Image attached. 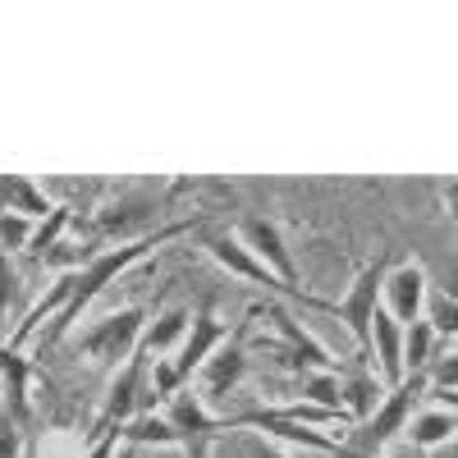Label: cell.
<instances>
[{
  "label": "cell",
  "mask_w": 458,
  "mask_h": 458,
  "mask_svg": "<svg viewBox=\"0 0 458 458\" xmlns=\"http://www.w3.org/2000/svg\"><path fill=\"white\" fill-rule=\"evenodd\" d=\"M69 220H73V207H55V211H51L42 225L32 229V243H28V252H32V257H42L47 248H55V243H60V234L69 229Z\"/></svg>",
  "instance_id": "cell-22"
},
{
  "label": "cell",
  "mask_w": 458,
  "mask_h": 458,
  "mask_svg": "<svg viewBox=\"0 0 458 458\" xmlns=\"http://www.w3.org/2000/svg\"><path fill=\"white\" fill-rule=\"evenodd\" d=\"M248 321H252V312L229 330V339L220 344V349L207 358V367L198 371L202 376V394L207 399H220V394H234V386L248 376V349H243V335H248Z\"/></svg>",
  "instance_id": "cell-10"
},
{
  "label": "cell",
  "mask_w": 458,
  "mask_h": 458,
  "mask_svg": "<svg viewBox=\"0 0 458 458\" xmlns=\"http://www.w3.org/2000/svg\"><path fill=\"white\" fill-rule=\"evenodd\" d=\"M188 326H193V312H188V308L161 312L157 321H147V330H142V353H147L151 362H157V358H170L179 344H183Z\"/></svg>",
  "instance_id": "cell-15"
},
{
  "label": "cell",
  "mask_w": 458,
  "mask_h": 458,
  "mask_svg": "<svg viewBox=\"0 0 458 458\" xmlns=\"http://www.w3.org/2000/svg\"><path fill=\"white\" fill-rule=\"evenodd\" d=\"M431 376V390H458V353H445L427 367Z\"/></svg>",
  "instance_id": "cell-26"
},
{
  "label": "cell",
  "mask_w": 458,
  "mask_h": 458,
  "mask_svg": "<svg viewBox=\"0 0 458 458\" xmlns=\"http://www.w3.org/2000/svg\"><path fill=\"white\" fill-rule=\"evenodd\" d=\"M142 330H147V308H120L79 335V353H88L92 367L120 371L142 349Z\"/></svg>",
  "instance_id": "cell-3"
},
{
  "label": "cell",
  "mask_w": 458,
  "mask_h": 458,
  "mask_svg": "<svg viewBox=\"0 0 458 458\" xmlns=\"http://www.w3.org/2000/svg\"><path fill=\"white\" fill-rule=\"evenodd\" d=\"M198 220H170V225H161V229H147V234H138V239H120L114 248H97L79 271H69V276H60L42 298L32 302V312H28V321L19 326V335L10 339V344H19V339H28L37 326H42L47 317H51V335H47V344H55V339H64L73 326H79V317L92 308V302L101 298V289L110 284V280H120L129 266H138L151 248H161V243H170V239H179V234H188Z\"/></svg>",
  "instance_id": "cell-1"
},
{
  "label": "cell",
  "mask_w": 458,
  "mask_h": 458,
  "mask_svg": "<svg viewBox=\"0 0 458 458\" xmlns=\"http://www.w3.org/2000/svg\"><path fill=\"white\" fill-rule=\"evenodd\" d=\"M124 445H157V449H170V445H179V436H174V427L165 422V412H142V417H133V422L124 427Z\"/></svg>",
  "instance_id": "cell-20"
},
{
  "label": "cell",
  "mask_w": 458,
  "mask_h": 458,
  "mask_svg": "<svg viewBox=\"0 0 458 458\" xmlns=\"http://www.w3.org/2000/svg\"><path fill=\"white\" fill-rule=\"evenodd\" d=\"M440 293H449V298H458V266H454V271H449V284H445Z\"/></svg>",
  "instance_id": "cell-30"
},
{
  "label": "cell",
  "mask_w": 458,
  "mask_h": 458,
  "mask_svg": "<svg viewBox=\"0 0 458 458\" xmlns=\"http://www.w3.org/2000/svg\"><path fill=\"white\" fill-rule=\"evenodd\" d=\"M386 276H390V257L380 252V257H371L362 271L353 276L349 293H344L339 302H326V308H321V312H330V317H339L344 326H349V335L358 339V358H367L371 317H376V308H380V289H386Z\"/></svg>",
  "instance_id": "cell-4"
},
{
  "label": "cell",
  "mask_w": 458,
  "mask_h": 458,
  "mask_svg": "<svg viewBox=\"0 0 458 458\" xmlns=\"http://www.w3.org/2000/svg\"><path fill=\"white\" fill-rule=\"evenodd\" d=\"M390 458H399V454H390Z\"/></svg>",
  "instance_id": "cell-32"
},
{
  "label": "cell",
  "mask_w": 458,
  "mask_h": 458,
  "mask_svg": "<svg viewBox=\"0 0 458 458\" xmlns=\"http://www.w3.org/2000/svg\"><path fill=\"white\" fill-rule=\"evenodd\" d=\"M120 440H124V427H110V431H101V436H97V440L83 449V458H114Z\"/></svg>",
  "instance_id": "cell-27"
},
{
  "label": "cell",
  "mask_w": 458,
  "mask_h": 458,
  "mask_svg": "<svg viewBox=\"0 0 458 458\" xmlns=\"http://www.w3.org/2000/svg\"><path fill=\"white\" fill-rule=\"evenodd\" d=\"M436 330H431V321H412L408 330H403V371H427L431 362H436Z\"/></svg>",
  "instance_id": "cell-19"
},
{
  "label": "cell",
  "mask_w": 458,
  "mask_h": 458,
  "mask_svg": "<svg viewBox=\"0 0 458 458\" xmlns=\"http://www.w3.org/2000/svg\"><path fill=\"white\" fill-rule=\"evenodd\" d=\"M0 211H14V216H28V220L42 225L55 211V202L23 174H0Z\"/></svg>",
  "instance_id": "cell-14"
},
{
  "label": "cell",
  "mask_w": 458,
  "mask_h": 458,
  "mask_svg": "<svg viewBox=\"0 0 458 458\" xmlns=\"http://www.w3.org/2000/svg\"><path fill=\"white\" fill-rule=\"evenodd\" d=\"M454 431H458V412L431 408V412H412V422H408L403 436H408L417 449H440V445L454 440Z\"/></svg>",
  "instance_id": "cell-17"
},
{
  "label": "cell",
  "mask_w": 458,
  "mask_h": 458,
  "mask_svg": "<svg viewBox=\"0 0 458 458\" xmlns=\"http://www.w3.org/2000/svg\"><path fill=\"white\" fill-rule=\"evenodd\" d=\"M302 403H312V408H326V412H339V417H349V408H344V386H339V376L335 371H312V376H302Z\"/></svg>",
  "instance_id": "cell-18"
},
{
  "label": "cell",
  "mask_w": 458,
  "mask_h": 458,
  "mask_svg": "<svg viewBox=\"0 0 458 458\" xmlns=\"http://www.w3.org/2000/svg\"><path fill=\"white\" fill-rule=\"evenodd\" d=\"M234 234L243 239V248H248L280 284H289L293 293H308V289H302L298 266H293V252H289V243H284V229H280L276 220H266V216H239Z\"/></svg>",
  "instance_id": "cell-6"
},
{
  "label": "cell",
  "mask_w": 458,
  "mask_h": 458,
  "mask_svg": "<svg viewBox=\"0 0 458 458\" xmlns=\"http://www.w3.org/2000/svg\"><path fill=\"white\" fill-rule=\"evenodd\" d=\"M14 298H19V276H14V266H10V252L0 248V330L10 326V308H14Z\"/></svg>",
  "instance_id": "cell-24"
},
{
  "label": "cell",
  "mask_w": 458,
  "mask_h": 458,
  "mask_svg": "<svg viewBox=\"0 0 458 458\" xmlns=\"http://www.w3.org/2000/svg\"><path fill=\"white\" fill-rule=\"evenodd\" d=\"M234 427H257V431H271V436H280V440H289V445H308V449H326V454H335V440H326L317 427L293 422V417H284L280 408L243 412V417H234V422H229V431H234Z\"/></svg>",
  "instance_id": "cell-13"
},
{
  "label": "cell",
  "mask_w": 458,
  "mask_h": 458,
  "mask_svg": "<svg viewBox=\"0 0 458 458\" xmlns=\"http://www.w3.org/2000/svg\"><path fill=\"white\" fill-rule=\"evenodd\" d=\"M440 202H445V216L458 225V179H449V183H440Z\"/></svg>",
  "instance_id": "cell-28"
},
{
  "label": "cell",
  "mask_w": 458,
  "mask_h": 458,
  "mask_svg": "<svg viewBox=\"0 0 458 458\" xmlns=\"http://www.w3.org/2000/svg\"><path fill=\"white\" fill-rule=\"evenodd\" d=\"M339 386H344V408H349V422H367V417L380 408V399H386L380 376H371L367 367H358L349 380H339Z\"/></svg>",
  "instance_id": "cell-16"
},
{
  "label": "cell",
  "mask_w": 458,
  "mask_h": 458,
  "mask_svg": "<svg viewBox=\"0 0 458 458\" xmlns=\"http://www.w3.org/2000/svg\"><path fill=\"white\" fill-rule=\"evenodd\" d=\"M32 229H37V220L14 216V211H0V248H5V252H28Z\"/></svg>",
  "instance_id": "cell-23"
},
{
  "label": "cell",
  "mask_w": 458,
  "mask_h": 458,
  "mask_svg": "<svg viewBox=\"0 0 458 458\" xmlns=\"http://www.w3.org/2000/svg\"><path fill=\"white\" fill-rule=\"evenodd\" d=\"M427 298H431V276L422 261H390V276H386V289H380V308H386L403 330L412 321L427 317Z\"/></svg>",
  "instance_id": "cell-7"
},
{
  "label": "cell",
  "mask_w": 458,
  "mask_h": 458,
  "mask_svg": "<svg viewBox=\"0 0 458 458\" xmlns=\"http://www.w3.org/2000/svg\"><path fill=\"white\" fill-rule=\"evenodd\" d=\"M367 358H376V376H380V386H386V390H394L399 380L408 376V371H403V326H399L386 308H376V317H371Z\"/></svg>",
  "instance_id": "cell-12"
},
{
  "label": "cell",
  "mask_w": 458,
  "mask_h": 458,
  "mask_svg": "<svg viewBox=\"0 0 458 458\" xmlns=\"http://www.w3.org/2000/svg\"><path fill=\"white\" fill-rule=\"evenodd\" d=\"M266 317L276 321V330L284 335V349H271L289 371H302V376H312V371H335V358L326 353V344H317L308 330H302L293 317H289V308H280V302H271L266 298Z\"/></svg>",
  "instance_id": "cell-9"
},
{
  "label": "cell",
  "mask_w": 458,
  "mask_h": 458,
  "mask_svg": "<svg viewBox=\"0 0 458 458\" xmlns=\"http://www.w3.org/2000/svg\"><path fill=\"white\" fill-rule=\"evenodd\" d=\"M165 422L174 427L179 445L193 454V458H207L211 440H216L220 431H229V422H220V417L207 412V403H202V394H198L193 386H183V390L165 403Z\"/></svg>",
  "instance_id": "cell-8"
},
{
  "label": "cell",
  "mask_w": 458,
  "mask_h": 458,
  "mask_svg": "<svg viewBox=\"0 0 458 458\" xmlns=\"http://www.w3.org/2000/svg\"><path fill=\"white\" fill-rule=\"evenodd\" d=\"M202 248L211 252V261L220 266V271H229L234 280H243V284H257V289H266V293H284V298H293V302H308V308H326V298H312V293H293L289 284H280L266 266L243 248V239L239 234H207L202 239Z\"/></svg>",
  "instance_id": "cell-5"
},
{
  "label": "cell",
  "mask_w": 458,
  "mask_h": 458,
  "mask_svg": "<svg viewBox=\"0 0 458 458\" xmlns=\"http://www.w3.org/2000/svg\"><path fill=\"white\" fill-rule=\"evenodd\" d=\"M248 458H289V454H284V449H276L271 440L252 436V440H248Z\"/></svg>",
  "instance_id": "cell-29"
},
{
  "label": "cell",
  "mask_w": 458,
  "mask_h": 458,
  "mask_svg": "<svg viewBox=\"0 0 458 458\" xmlns=\"http://www.w3.org/2000/svg\"><path fill=\"white\" fill-rule=\"evenodd\" d=\"M225 339H229V326L211 312V302H207L202 312H193V326H188L183 344L174 349V367H179V376H183V380H193V371L207 367V358L220 349Z\"/></svg>",
  "instance_id": "cell-11"
},
{
  "label": "cell",
  "mask_w": 458,
  "mask_h": 458,
  "mask_svg": "<svg viewBox=\"0 0 458 458\" xmlns=\"http://www.w3.org/2000/svg\"><path fill=\"white\" fill-rule=\"evenodd\" d=\"M431 390V376L427 371H408L399 386L380 399V408L367 417V422H358V431H353V440H349V449L353 454H362V458H376L380 449H386L394 436H403L408 431V422H412V408H417V399H422Z\"/></svg>",
  "instance_id": "cell-2"
},
{
  "label": "cell",
  "mask_w": 458,
  "mask_h": 458,
  "mask_svg": "<svg viewBox=\"0 0 458 458\" xmlns=\"http://www.w3.org/2000/svg\"><path fill=\"white\" fill-rule=\"evenodd\" d=\"M422 321H431L436 339H458V298H449V293H431Z\"/></svg>",
  "instance_id": "cell-21"
},
{
  "label": "cell",
  "mask_w": 458,
  "mask_h": 458,
  "mask_svg": "<svg viewBox=\"0 0 458 458\" xmlns=\"http://www.w3.org/2000/svg\"><path fill=\"white\" fill-rule=\"evenodd\" d=\"M445 458H458V431H454V440H449V454Z\"/></svg>",
  "instance_id": "cell-31"
},
{
  "label": "cell",
  "mask_w": 458,
  "mask_h": 458,
  "mask_svg": "<svg viewBox=\"0 0 458 458\" xmlns=\"http://www.w3.org/2000/svg\"><path fill=\"white\" fill-rule=\"evenodd\" d=\"M19 454H23V422L10 408H0V458H19Z\"/></svg>",
  "instance_id": "cell-25"
}]
</instances>
